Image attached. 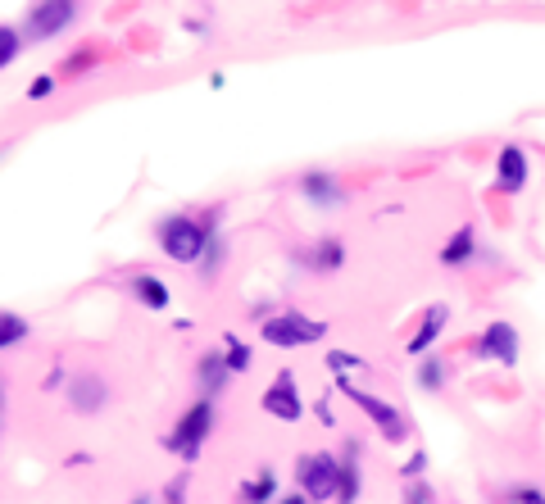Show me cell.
Returning <instances> with one entry per match:
<instances>
[{
    "label": "cell",
    "mask_w": 545,
    "mask_h": 504,
    "mask_svg": "<svg viewBox=\"0 0 545 504\" xmlns=\"http://www.w3.org/2000/svg\"><path fill=\"white\" fill-rule=\"evenodd\" d=\"M209 241H214V223H200L191 214H173L159 223V246H164V255L173 264H200Z\"/></svg>",
    "instance_id": "obj_1"
},
{
    "label": "cell",
    "mask_w": 545,
    "mask_h": 504,
    "mask_svg": "<svg viewBox=\"0 0 545 504\" xmlns=\"http://www.w3.org/2000/svg\"><path fill=\"white\" fill-rule=\"evenodd\" d=\"M259 336H264L268 346L278 350H296V346H314V341H323L327 336V323H318V318H305V314H273L264 318V327H259Z\"/></svg>",
    "instance_id": "obj_2"
},
{
    "label": "cell",
    "mask_w": 545,
    "mask_h": 504,
    "mask_svg": "<svg viewBox=\"0 0 545 504\" xmlns=\"http://www.w3.org/2000/svg\"><path fill=\"white\" fill-rule=\"evenodd\" d=\"M209 432H214V400H205V396H200L196 405H191L187 414L178 418V427H173V436H169V441H164V445H169L173 455H182V459H187V464H191V459L200 455V445L209 441Z\"/></svg>",
    "instance_id": "obj_3"
},
{
    "label": "cell",
    "mask_w": 545,
    "mask_h": 504,
    "mask_svg": "<svg viewBox=\"0 0 545 504\" xmlns=\"http://www.w3.org/2000/svg\"><path fill=\"white\" fill-rule=\"evenodd\" d=\"M341 482V455H305L300 459V491L309 495V504L337 500Z\"/></svg>",
    "instance_id": "obj_4"
},
{
    "label": "cell",
    "mask_w": 545,
    "mask_h": 504,
    "mask_svg": "<svg viewBox=\"0 0 545 504\" xmlns=\"http://www.w3.org/2000/svg\"><path fill=\"white\" fill-rule=\"evenodd\" d=\"M264 414L268 418H278V423H300V414H305V400L296 396V377L291 373H278V382L264 391Z\"/></svg>",
    "instance_id": "obj_5"
},
{
    "label": "cell",
    "mask_w": 545,
    "mask_h": 504,
    "mask_svg": "<svg viewBox=\"0 0 545 504\" xmlns=\"http://www.w3.org/2000/svg\"><path fill=\"white\" fill-rule=\"evenodd\" d=\"M350 400H355V405L364 409L368 418H373L377 432L387 436V441H405V436H409V423H405V414H400L396 405H387V400L368 396V391H350Z\"/></svg>",
    "instance_id": "obj_6"
},
{
    "label": "cell",
    "mask_w": 545,
    "mask_h": 504,
    "mask_svg": "<svg viewBox=\"0 0 545 504\" xmlns=\"http://www.w3.org/2000/svg\"><path fill=\"white\" fill-rule=\"evenodd\" d=\"M477 355L491 359V364L514 368L518 364V332L509 323H486L482 341H477Z\"/></svg>",
    "instance_id": "obj_7"
},
{
    "label": "cell",
    "mask_w": 545,
    "mask_h": 504,
    "mask_svg": "<svg viewBox=\"0 0 545 504\" xmlns=\"http://www.w3.org/2000/svg\"><path fill=\"white\" fill-rule=\"evenodd\" d=\"M73 19H78V5H69V0H60V5H37V10L28 14V32L32 37H55V32H64Z\"/></svg>",
    "instance_id": "obj_8"
},
{
    "label": "cell",
    "mask_w": 545,
    "mask_h": 504,
    "mask_svg": "<svg viewBox=\"0 0 545 504\" xmlns=\"http://www.w3.org/2000/svg\"><path fill=\"white\" fill-rule=\"evenodd\" d=\"M446 318H450V309H446V305H432V309H427V314H423V323H418V332L409 336V346H405L409 355H427L436 336L446 332Z\"/></svg>",
    "instance_id": "obj_9"
},
{
    "label": "cell",
    "mask_w": 545,
    "mask_h": 504,
    "mask_svg": "<svg viewBox=\"0 0 545 504\" xmlns=\"http://www.w3.org/2000/svg\"><path fill=\"white\" fill-rule=\"evenodd\" d=\"M523 187H527V155L523 146H505L500 150V191L518 196Z\"/></svg>",
    "instance_id": "obj_10"
},
{
    "label": "cell",
    "mask_w": 545,
    "mask_h": 504,
    "mask_svg": "<svg viewBox=\"0 0 545 504\" xmlns=\"http://www.w3.org/2000/svg\"><path fill=\"white\" fill-rule=\"evenodd\" d=\"M359 500V445L346 441L341 450V482H337V504H355Z\"/></svg>",
    "instance_id": "obj_11"
},
{
    "label": "cell",
    "mask_w": 545,
    "mask_h": 504,
    "mask_svg": "<svg viewBox=\"0 0 545 504\" xmlns=\"http://www.w3.org/2000/svg\"><path fill=\"white\" fill-rule=\"evenodd\" d=\"M300 191H305V196L314 200L318 209L341 205V187H337V178H332V173H305V178H300Z\"/></svg>",
    "instance_id": "obj_12"
},
{
    "label": "cell",
    "mask_w": 545,
    "mask_h": 504,
    "mask_svg": "<svg viewBox=\"0 0 545 504\" xmlns=\"http://www.w3.org/2000/svg\"><path fill=\"white\" fill-rule=\"evenodd\" d=\"M69 396H73V409H78V414H96V409L105 405V382H100V377H78V382L69 386Z\"/></svg>",
    "instance_id": "obj_13"
},
{
    "label": "cell",
    "mask_w": 545,
    "mask_h": 504,
    "mask_svg": "<svg viewBox=\"0 0 545 504\" xmlns=\"http://www.w3.org/2000/svg\"><path fill=\"white\" fill-rule=\"evenodd\" d=\"M473 250H477V232H473V223H464V228H459L455 237L446 241V250H441V264L459 268V264H468V259H473Z\"/></svg>",
    "instance_id": "obj_14"
},
{
    "label": "cell",
    "mask_w": 545,
    "mask_h": 504,
    "mask_svg": "<svg viewBox=\"0 0 545 504\" xmlns=\"http://www.w3.org/2000/svg\"><path fill=\"white\" fill-rule=\"evenodd\" d=\"M228 373H232V368L223 364V355H205V359H200V396L214 400L218 391L228 386Z\"/></svg>",
    "instance_id": "obj_15"
},
{
    "label": "cell",
    "mask_w": 545,
    "mask_h": 504,
    "mask_svg": "<svg viewBox=\"0 0 545 504\" xmlns=\"http://www.w3.org/2000/svg\"><path fill=\"white\" fill-rule=\"evenodd\" d=\"M278 495V477H273V468H259V477H250L246 486L237 491V500L241 504H268Z\"/></svg>",
    "instance_id": "obj_16"
},
{
    "label": "cell",
    "mask_w": 545,
    "mask_h": 504,
    "mask_svg": "<svg viewBox=\"0 0 545 504\" xmlns=\"http://www.w3.org/2000/svg\"><path fill=\"white\" fill-rule=\"evenodd\" d=\"M132 296H137L146 309H169V287H164L159 277H150V273L132 277Z\"/></svg>",
    "instance_id": "obj_17"
},
{
    "label": "cell",
    "mask_w": 545,
    "mask_h": 504,
    "mask_svg": "<svg viewBox=\"0 0 545 504\" xmlns=\"http://www.w3.org/2000/svg\"><path fill=\"white\" fill-rule=\"evenodd\" d=\"M23 336H28V318H23V314H10V309H0V350L19 346Z\"/></svg>",
    "instance_id": "obj_18"
},
{
    "label": "cell",
    "mask_w": 545,
    "mask_h": 504,
    "mask_svg": "<svg viewBox=\"0 0 545 504\" xmlns=\"http://www.w3.org/2000/svg\"><path fill=\"white\" fill-rule=\"evenodd\" d=\"M418 386H423V391H441V386H446V364H441V359H423V364H418Z\"/></svg>",
    "instance_id": "obj_19"
},
{
    "label": "cell",
    "mask_w": 545,
    "mask_h": 504,
    "mask_svg": "<svg viewBox=\"0 0 545 504\" xmlns=\"http://www.w3.org/2000/svg\"><path fill=\"white\" fill-rule=\"evenodd\" d=\"M223 346H228V355H223V364H228L232 373H246V368H250V350L241 346L237 336H223Z\"/></svg>",
    "instance_id": "obj_20"
},
{
    "label": "cell",
    "mask_w": 545,
    "mask_h": 504,
    "mask_svg": "<svg viewBox=\"0 0 545 504\" xmlns=\"http://www.w3.org/2000/svg\"><path fill=\"white\" fill-rule=\"evenodd\" d=\"M341 259H346L341 241H323V246H318V255H314V264L318 268H341Z\"/></svg>",
    "instance_id": "obj_21"
},
{
    "label": "cell",
    "mask_w": 545,
    "mask_h": 504,
    "mask_svg": "<svg viewBox=\"0 0 545 504\" xmlns=\"http://www.w3.org/2000/svg\"><path fill=\"white\" fill-rule=\"evenodd\" d=\"M19 55V28H0V69Z\"/></svg>",
    "instance_id": "obj_22"
},
{
    "label": "cell",
    "mask_w": 545,
    "mask_h": 504,
    "mask_svg": "<svg viewBox=\"0 0 545 504\" xmlns=\"http://www.w3.org/2000/svg\"><path fill=\"white\" fill-rule=\"evenodd\" d=\"M327 364L337 368V373H350V368H359V364H364V359H359V355H350V350H332V355H327Z\"/></svg>",
    "instance_id": "obj_23"
},
{
    "label": "cell",
    "mask_w": 545,
    "mask_h": 504,
    "mask_svg": "<svg viewBox=\"0 0 545 504\" xmlns=\"http://www.w3.org/2000/svg\"><path fill=\"white\" fill-rule=\"evenodd\" d=\"M436 500V495H432V486H427V482H414V486H409V495H405V504H432Z\"/></svg>",
    "instance_id": "obj_24"
},
{
    "label": "cell",
    "mask_w": 545,
    "mask_h": 504,
    "mask_svg": "<svg viewBox=\"0 0 545 504\" xmlns=\"http://www.w3.org/2000/svg\"><path fill=\"white\" fill-rule=\"evenodd\" d=\"M423 468H427V455H423V450H418V455H414V459H409V464H405V468H400V473H405V477H409V482H418V477H423Z\"/></svg>",
    "instance_id": "obj_25"
},
{
    "label": "cell",
    "mask_w": 545,
    "mask_h": 504,
    "mask_svg": "<svg viewBox=\"0 0 545 504\" xmlns=\"http://www.w3.org/2000/svg\"><path fill=\"white\" fill-rule=\"evenodd\" d=\"M509 500H514V504H545V495L532 491V486H518V491L509 495Z\"/></svg>",
    "instance_id": "obj_26"
},
{
    "label": "cell",
    "mask_w": 545,
    "mask_h": 504,
    "mask_svg": "<svg viewBox=\"0 0 545 504\" xmlns=\"http://www.w3.org/2000/svg\"><path fill=\"white\" fill-rule=\"evenodd\" d=\"M50 87H55V78H37V82L28 87V96H32V100H41V96H50Z\"/></svg>",
    "instance_id": "obj_27"
},
{
    "label": "cell",
    "mask_w": 545,
    "mask_h": 504,
    "mask_svg": "<svg viewBox=\"0 0 545 504\" xmlns=\"http://www.w3.org/2000/svg\"><path fill=\"white\" fill-rule=\"evenodd\" d=\"M182 491H187V473L173 477V486H169V504H182Z\"/></svg>",
    "instance_id": "obj_28"
},
{
    "label": "cell",
    "mask_w": 545,
    "mask_h": 504,
    "mask_svg": "<svg viewBox=\"0 0 545 504\" xmlns=\"http://www.w3.org/2000/svg\"><path fill=\"white\" fill-rule=\"evenodd\" d=\"M278 504H309V495L305 491H291V495H282Z\"/></svg>",
    "instance_id": "obj_29"
},
{
    "label": "cell",
    "mask_w": 545,
    "mask_h": 504,
    "mask_svg": "<svg viewBox=\"0 0 545 504\" xmlns=\"http://www.w3.org/2000/svg\"><path fill=\"white\" fill-rule=\"evenodd\" d=\"M0 409H5V386H0Z\"/></svg>",
    "instance_id": "obj_30"
},
{
    "label": "cell",
    "mask_w": 545,
    "mask_h": 504,
    "mask_svg": "<svg viewBox=\"0 0 545 504\" xmlns=\"http://www.w3.org/2000/svg\"><path fill=\"white\" fill-rule=\"evenodd\" d=\"M132 504H150V500H146V495H141V500H132Z\"/></svg>",
    "instance_id": "obj_31"
}]
</instances>
